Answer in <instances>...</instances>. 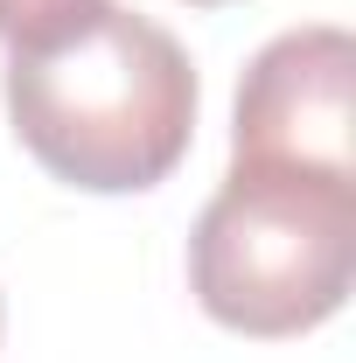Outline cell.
Masks as SVG:
<instances>
[{
  "instance_id": "obj_5",
  "label": "cell",
  "mask_w": 356,
  "mask_h": 363,
  "mask_svg": "<svg viewBox=\"0 0 356 363\" xmlns=\"http://www.w3.org/2000/svg\"><path fill=\"white\" fill-rule=\"evenodd\" d=\"M189 7H230V0H189Z\"/></svg>"
},
{
  "instance_id": "obj_1",
  "label": "cell",
  "mask_w": 356,
  "mask_h": 363,
  "mask_svg": "<svg viewBox=\"0 0 356 363\" xmlns=\"http://www.w3.org/2000/svg\"><path fill=\"white\" fill-rule=\"evenodd\" d=\"M7 119L63 189L140 196L196 140V63L161 21L98 0L70 28L7 49Z\"/></svg>"
},
{
  "instance_id": "obj_4",
  "label": "cell",
  "mask_w": 356,
  "mask_h": 363,
  "mask_svg": "<svg viewBox=\"0 0 356 363\" xmlns=\"http://www.w3.org/2000/svg\"><path fill=\"white\" fill-rule=\"evenodd\" d=\"M98 0H0V49H28L56 35V28H70L77 14H91Z\"/></svg>"
},
{
  "instance_id": "obj_2",
  "label": "cell",
  "mask_w": 356,
  "mask_h": 363,
  "mask_svg": "<svg viewBox=\"0 0 356 363\" xmlns=\"http://www.w3.org/2000/svg\"><path fill=\"white\" fill-rule=\"evenodd\" d=\"M350 266L356 182L230 168L189 230V286L203 315L252 342H287L343 315Z\"/></svg>"
},
{
  "instance_id": "obj_3",
  "label": "cell",
  "mask_w": 356,
  "mask_h": 363,
  "mask_svg": "<svg viewBox=\"0 0 356 363\" xmlns=\"http://www.w3.org/2000/svg\"><path fill=\"white\" fill-rule=\"evenodd\" d=\"M350 84H356L350 28L314 21V28L272 35V43L252 56L245 84H238L230 168L356 182V161H350Z\"/></svg>"
}]
</instances>
